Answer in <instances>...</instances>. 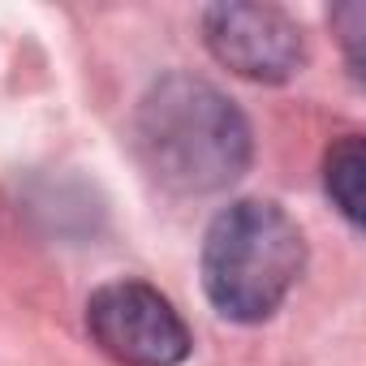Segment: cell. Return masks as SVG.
<instances>
[{
	"label": "cell",
	"instance_id": "obj_4",
	"mask_svg": "<svg viewBox=\"0 0 366 366\" xmlns=\"http://www.w3.org/2000/svg\"><path fill=\"white\" fill-rule=\"evenodd\" d=\"M203 44L229 74L259 86H280L306 65V35L280 5H254V0L207 5Z\"/></svg>",
	"mask_w": 366,
	"mask_h": 366
},
{
	"label": "cell",
	"instance_id": "obj_5",
	"mask_svg": "<svg viewBox=\"0 0 366 366\" xmlns=\"http://www.w3.org/2000/svg\"><path fill=\"white\" fill-rule=\"evenodd\" d=\"M362 181H366V151L357 134H345L323 155V190L332 207L349 220V229H362Z\"/></svg>",
	"mask_w": 366,
	"mask_h": 366
},
{
	"label": "cell",
	"instance_id": "obj_1",
	"mask_svg": "<svg viewBox=\"0 0 366 366\" xmlns=\"http://www.w3.org/2000/svg\"><path fill=\"white\" fill-rule=\"evenodd\" d=\"M134 155L168 194L203 199L246 177L254 134L246 112L216 82L172 69L155 78L134 108Z\"/></svg>",
	"mask_w": 366,
	"mask_h": 366
},
{
	"label": "cell",
	"instance_id": "obj_2",
	"mask_svg": "<svg viewBox=\"0 0 366 366\" xmlns=\"http://www.w3.org/2000/svg\"><path fill=\"white\" fill-rule=\"evenodd\" d=\"M203 293L229 323H267L306 272V237L272 199L229 203L203 237Z\"/></svg>",
	"mask_w": 366,
	"mask_h": 366
},
{
	"label": "cell",
	"instance_id": "obj_6",
	"mask_svg": "<svg viewBox=\"0 0 366 366\" xmlns=\"http://www.w3.org/2000/svg\"><path fill=\"white\" fill-rule=\"evenodd\" d=\"M332 26H336V35H340L349 74L362 78V26H366V9L357 5V0H353V5H340V9L332 14Z\"/></svg>",
	"mask_w": 366,
	"mask_h": 366
},
{
	"label": "cell",
	"instance_id": "obj_3",
	"mask_svg": "<svg viewBox=\"0 0 366 366\" xmlns=\"http://www.w3.org/2000/svg\"><path fill=\"white\" fill-rule=\"evenodd\" d=\"M91 340L121 366H181L194 336L177 306L147 280H108L86 297Z\"/></svg>",
	"mask_w": 366,
	"mask_h": 366
}]
</instances>
